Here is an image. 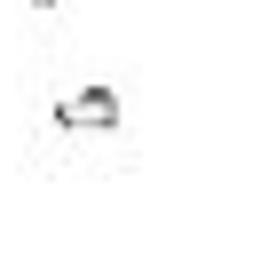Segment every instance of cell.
Masks as SVG:
<instances>
[{
  "label": "cell",
  "mask_w": 253,
  "mask_h": 253,
  "mask_svg": "<svg viewBox=\"0 0 253 253\" xmlns=\"http://www.w3.org/2000/svg\"><path fill=\"white\" fill-rule=\"evenodd\" d=\"M55 126H71V134H111V126H119V95H111V87H79V95L55 103Z\"/></svg>",
  "instance_id": "cell-1"
}]
</instances>
